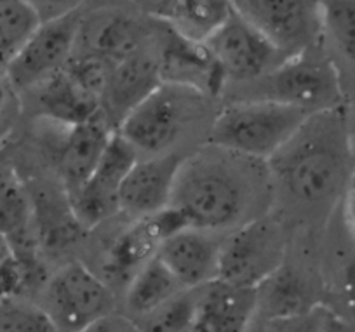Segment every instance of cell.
Here are the masks:
<instances>
[{
	"label": "cell",
	"mask_w": 355,
	"mask_h": 332,
	"mask_svg": "<svg viewBox=\"0 0 355 332\" xmlns=\"http://www.w3.org/2000/svg\"><path fill=\"white\" fill-rule=\"evenodd\" d=\"M183 290H187L185 287L155 256L132 277L122 292L124 317L131 322L141 320Z\"/></svg>",
	"instance_id": "24"
},
{
	"label": "cell",
	"mask_w": 355,
	"mask_h": 332,
	"mask_svg": "<svg viewBox=\"0 0 355 332\" xmlns=\"http://www.w3.org/2000/svg\"><path fill=\"white\" fill-rule=\"evenodd\" d=\"M258 317L261 320L305 313L324 304V289L306 270L284 265L256 289Z\"/></svg>",
	"instance_id": "19"
},
{
	"label": "cell",
	"mask_w": 355,
	"mask_h": 332,
	"mask_svg": "<svg viewBox=\"0 0 355 332\" xmlns=\"http://www.w3.org/2000/svg\"><path fill=\"white\" fill-rule=\"evenodd\" d=\"M162 84L159 56L148 49L112 64L101 101V117L110 128H119L125 115Z\"/></svg>",
	"instance_id": "17"
},
{
	"label": "cell",
	"mask_w": 355,
	"mask_h": 332,
	"mask_svg": "<svg viewBox=\"0 0 355 332\" xmlns=\"http://www.w3.org/2000/svg\"><path fill=\"white\" fill-rule=\"evenodd\" d=\"M331 297L333 301L324 306L329 308L331 313L340 320L355 325V252L338 268Z\"/></svg>",
	"instance_id": "29"
},
{
	"label": "cell",
	"mask_w": 355,
	"mask_h": 332,
	"mask_svg": "<svg viewBox=\"0 0 355 332\" xmlns=\"http://www.w3.org/2000/svg\"><path fill=\"white\" fill-rule=\"evenodd\" d=\"M235 15L254 26L286 58L305 54L320 39V0H230Z\"/></svg>",
	"instance_id": "8"
},
{
	"label": "cell",
	"mask_w": 355,
	"mask_h": 332,
	"mask_svg": "<svg viewBox=\"0 0 355 332\" xmlns=\"http://www.w3.org/2000/svg\"><path fill=\"white\" fill-rule=\"evenodd\" d=\"M0 332H60L40 304L28 299L2 297Z\"/></svg>",
	"instance_id": "28"
},
{
	"label": "cell",
	"mask_w": 355,
	"mask_h": 332,
	"mask_svg": "<svg viewBox=\"0 0 355 332\" xmlns=\"http://www.w3.org/2000/svg\"><path fill=\"white\" fill-rule=\"evenodd\" d=\"M32 91L39 114L61 128H73L101 117V99L82 89L64 70Z\"/></svg>",
	"instance_id": "22"
},
{
	"label": "cell",
	"mask_w": 355,
	"mask_h": 332,
	"mask_svg": "<svg viewBox=\"0 0 355 332\" xmlns=\"http://www.w3.org/2000/svg\"><path fill=\"white\" fill-rule=\"evenodd\" d=\"M232 11L230 0H159L153 12L180 35L204 42Z\"/></svg>",
	"instance_id": "23"
},
{
	"label": "cell",
	"mask_w": 355,
	"mask_h": 332,
	"mask_svg": "<svg viewBox=\"0 0 355 332\" xmlns=\"http://www.w3.org/2000/svg\"><path fill=\"white\" fill-rule=\"evenodd\" d=\"M114 131L103 117L64 128V138L58 153V171L68 197L80 190L94 173Z\"/></svg>",
	"instance_id": "20"
},
{
	"label": "cell",
	"mask_w": 355,
	"mask_h": 332,
	"mask_svg": "<svg viewBox=\"0 0 355 332\" xmlns=\"http://www.w3.org/2000/svg\"><path fill=\"white\" fill-rule=\"evenodd\" d=\"M309 53L282 61L254 80V94L241 99H268L310 115L341 108L345 92L340 70L329 58H315Z\"/></svg>",
	"instance_id": "5"
},
{
	"label": "cell",
	"mask_w": 355,
	"mask_h": 332,
	"mask_svg": "<svg viewBox=\"0 0 355 332\" xmlns=\"http://www.w3.org/2000/svg\"><path fill=\"white\" fill-rule=\"evenodd\" d=\"M0 301H2V297H0Z\"/></svg>",
	"instance_id": "38"
},
{
	"label": "cell",
	"mask_w": 355,
	"mask_h": 332,
	"mask_svg": "<svg viewBox=\"0 0 355 332\" xmlns=\"http://www.w3.org/2000/svg\"><path fill=\"white\" fill-rule=\"evenodd\" d=\"M40 306L60 332H82L117 313V294L87 265L68 263L49 277Z\"/></svg>",
	"instance_id": "7"
},
{
	"label": "cell",
	"mask_w": 355,
	"mask_h": 332,
	"mask_svg": "<svg viewBox=\"0 0 355 332\" xmlns=\"http://www.w3.org/2000/svg\"><path fill=\"white\" fill-rule=\"evenodd\" d=\"M150 32L141 19L128 12H98L82 21L75 53H87L119 63L143 49H148Z\"/></svg>",
	"instance_id": "18"
},
{
	"label": "cell",
	"mask_w": 355,
	"mask_h": 332,
	"mask_svg": "<svg viewBox=\"0 0 355 332\" xmlns=\"http://www.w3.org/2000/svg\"><path fill=\"white\" fill-rule=\"evenodd\" d=\"M343 211H345V223H347L348 231L355 241V174L348 183L347 191L343 195Z\"/></svg>",
	"instance_id": "33"
},
{
	"label": "cell",
	"mask_w": 355,
	"mask_h": 332,
	"mask_svg": "<svg viewBox=\"0 0 355 332\" xmlns=\"http://www.w3.org/2000/svg\"><path fill=\"white\" fill-rule=\"evenodd\" d=\"M82 332H138V329L128 317H124V315L121 317V315L114 313Z\"/></svg>",
	"instance_id": "32"
},
{
	"label": "cell",
	"mask_w": 355,
	"mask_h": 332,
	"mask_svg": "<svg viewBox=\"0 0 355 332\" xmlns=\"http://www.w3.org/2000/svg\"><path fill=\"white\" fill-rule=\"evenodd\" d=\"M183 228L190 227L171 205L148 218L135 219L131 227L121 231L108 245L98 275L115 294H119L117 290L124 292L132 277L155 258L164 241Z\"/></svg>",
	"instance_id": "10"
},
{
	"label": "cell",
	"mask_w": 355,
	"mask_h": 332,
	"mask_svg": "<svg viewBox=\"0 0 355 332\" xmlns=\"http://www.w3.org/2000/svg\"><path fill=\"white\" fill-rule=\"evenodd\" d=\"M6 110H8V92L0 85V139L6 131Z\"/></svg>",
	"instance_id": "34"
},
{
	"label": "cell",
	"mask_w": 355,
	"mask_h": 332,
	"mask_svg": "<svg viewBox=\"0 0 355 332\" xmlns=\"http://www.w3.org/2000/svg\"><path fill=\"white\" fill-rule=\"evenodd\" d=\"M26 2L35 9L42 21L78 11L84 4V0H26Z\"/></svg>",
	"instance_id": "31"
},
{
	"label": "cell",
	"mask_w": 355,
	"mask_h": 332,
	"mask_svg": "<svg viewBox=\"0 0 355 332\" xmlns=\"http://www.w3.org/2000/svg\"><path fill=\"white\" fill-rule=\"evenodd\" d=\"M204 44L227 82H254L288 60L270 40L234 11Z\"/></svg>",
	"instance_id": "11"
},
{
	"label": "cell",
	"mask_w": 355,
	"mask_h": 332,
	"mask_svg": "<svg viewBox=\"0 0 355 332\" xmlns=\"http://www.w3.org/2000/svg\"><path fill=\"white\" fill-rule=\"evenodd\" d=\"M249 332H263V325H261V318H256V322H254V325H252L251 327V331Z\"/></svg>",
	"instance_id": "37"
},
{
	"label": "cell",
	"mask_w": 355,
	"mask_h": 332,
	"mask_svg": "<svg viewBox=\"0 0 355 332\" xmlns=\"http://www.w3.org/2000/svg\"><path fill=\"white\" fill-rule=\"evenodd\" d=\"M197 289H187L138 322V332H189L196 315Z\"/></svg>",
	"instance_id": "27"
},
{
	"label": "cell",
	"mask_w": 355,
	"mask_h": 332,
	"mask_svg": "<svg viewBox=\"0 0 355 332\" xmlns=\"http://www.w3.org/2000/svg\"><path fill=\"white\" fill-rule=\"evenodd\" d=\"M266 164L286 204L306 218H326L355 174L345 106L309 117Z\"/></svg>",
	"instance_id": "1"
},
{
	"label": "cell",
	"mask_w": 355,
	"mask_h": 332,
	"mask_svg": "<svg viewBox=\"0 0 355 332\" xmlns=\"http://www.w3.org/2000/svg\"><path fill=\"white\" fill-rule=\"evenodd\" d=\"M139 153L114 131L94 173L70 197L75 216L85 230L96 228L121 212V190Z\"/></svg>",
	"instance_id": "12"
},
{
	"label": "cell",
	"mask_w": 355,
	"mask_h": 332,
	"mask_svg": "<svg viewBox=\"0 0 355 332\" xmlns=\"http://www.w3.org/2000/svg\"><path fill=\"white\" fill-rule=\"evenodd\" d=\"M286 227L277 216L261 214L223 238L218 280L258 289L288 259Z\"/></svg>",
	"instance_id": "6"
},
{
	"label": "cell",
	"mask_w": 355,
	"mask_h": 332,
	"mask_svg": "<svg viewBox=\"0 0 355 332\" xmlns=\"http://www.w3.org/2000/svg\"><path fill=\"white\" fill-rule=\"evenodd\" d=\"M82 21L84 15L78 9L40 23L15 60L6 67L9 85L15 91H32L64 70L77 49Z\"/></svg>",
	"instance_id": "9"
},
{
	"label": "cell",
	"mask_w": 355,
	"mask_h": 332,
	"mask_svg": "<svg viewBox=\"0 0 355 332\" xmlns=\"http://www.w3.org/2000/svg\"><path fill=\"white\" fill-rule=\"evenodd\" d=\"M157 56L160 77L167 84L193 89L207 98L220 94L227 84L223 71L220 70L206 44L180 35L169 26L164 30Z\"/></svg>",
	"instance_id": "13"
},
{
	"label": "cell",
	"mask_w": 355,
	"mask_h": 332,
	"mask_svg": "<svg viewBox=\"0 0 355 332\" xmlns=\"http://www.w3.org/2000/svg\"><path fill=\"white\" fill-rule=\"evenodd\" d=\"M183 160L185 157L173 152L139 159L122 184L121 214L135 221L169 207Z\"/></svg>",
	"instance_id": "14"
},
{
	"label": "cell",
	"mask_w": 355,
	"mask_h": 332,
	"mask_svg": "<svg viewBox=\"0 0 355 332\" xmlns=\"http://www.w3.org/2000/svg\"><path fill=\"white\" fill-rule=\"evenodd\" d=\"M327 332H355V325L347 324V322L340 320V318L333 315V320H331L329 331Z\"/></svg>",
	"instance_id": "35"
},
{
	"label": "cell",
	"mask_w": 355,
	"mask_h": 332,
	"mask_svg": "<svg viewBox=\"0 0 355 332\" xmlns=\"http://www.w3.org/2000/svg\"><path fill=\"white\" fill-rule=\"evenodd\" d=\"M258 164L261 162L207 145L185 157L169 205L190 228L214 234L235 230L261 216L254 209L263 181L270 177L263 180Z\"/></svg>",
	"instance_id": "2"
},
{
	"label": "cell",
	"mask_w": 355,
	"mask_h": 332,
	"mask_svg": "<svg viewBox=\"0 0 355 332\" xmlns=\"http://www.w3.org/2000/svg\"><path fill=\"white\" fill-rule=\"evenodd\" d=\"M312 117L268 99H235L214 117L207 145L268 162Z\"/></svg>",
	"instance_id": "3"
},
{
	"label": "cell",
	"mask_w": 355,
	"mask_h": 332,
	"mask_svg": "<svg viewBox=\"0 0 355 332\" xmlns=\"http://www.w3.org/2000/svg\"><path fill=\"white\" fill-rule=\"evenodd\" d=\"M221 245L214 231L183 228L164 241L157 258L185 289H199L218 280Z\"/></svg>",
	"instance_id": "15"
},
{
	"label": "cell",
	"mask_w": 355,
	"mask_h": 332,
	"mask_svg": "<svg viewBox=\"0 0 355 332\" xmlns=\"http://www.w3.org/2000/svg\"><path fill=\"white\" fill-rule=\"evenodd\" d=\"M331 320L333 313L329 308L320 304L305 313L261 320V325L263 332H327Z\"/></svg>",
	"instance_id": "30"
},
{
	"label": "cell",
	"mask_w": 355,
	"mask_h": 332,
	"mask_svg": "<svg viewBox=\"0 0 355 332\" xmlns=\"http://www.w3.org/2000/svg\"><path fill=\"white\" fill-rule=\"evenodd\" d=\"M42 23L26 0H0V64L8 67Z\"/></svg>",
	"instance_id": "25"
},
{
	"label": "cell",
	"mask_w": 355,
	"mask_h": 332,
	"mask_svg": "<svg viewBox=\"0 0 355 332\" xmlns=\"http://www.w3.org/2000/svg\"><path fill=\"white\" fill-rule=\"evenodd\" d=\"M202 98L207 96L162 82L125 115L115 131L138 153H148L150 157L171 153L169 150L197 114Z\"/></svg>",
	"instance_id": "4"
},
{
	"label": "cell",
	"mask_w": 355,
	"mask_h": 332,
	"mask_svg": "<svg viewBox=\"0 0 355 332\" xmlns=\"http://www.w3.org/2000/svg\"><path fill=\"white\" fill-rule=\"evenodd\" d=\"M256 318V289L214 280L197 289L196 315L189 332H249Z\"/></svg>",
	"instance_id": "16"
},
{
	"label": "cell",
	"mask_w": 355,
	"mask_h": 332,
	"mask_svg": "<svg viewBox=\"0 0 355 332\" xmlns=\"http://www.w3.org/2000/svg\"><path fill=\"white\" fill-rule=\"evenodd\" d=\"M32 221L40 252L60 254L78 242L85 228L75 216L64 188H33L28 191Z\"/></svg>",
	"instance_id": "21"
},
{
	"label": "cell",
	"mask_w": 355,
	"mask_h": 332,
	"mask_svg": "<svg viewBox=\"0 0 355 332\" xmlns=\"http://www.w3.org/2000/svg\"><path fill=\"white\" fill-rule=\"evenodd\" d=\"M320 37L355 68V0H320Z\"/></svg>",
	"instance_id": "26"
},
{
	"label": "cell",
	"mask_w": 355,
	"mask_h": 332,
	"mask_svg": "<svg viewBox=\"0 0 355 332\" xmlns=\"http://www.w3.org/2000/svg\"><path fill=\"white\" fill-rule=\"evenodd\" d=\"M347 119H348V132H350V143H352V152H354V159H355V108L354 112H347Z\"/></svg>",
	"instance_id": "36"
}]
</instances>
